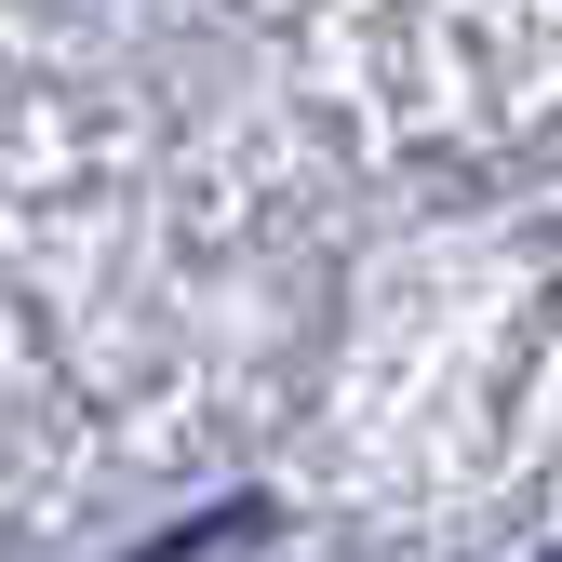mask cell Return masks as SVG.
Masks as SVG:
<instances>
[{"mask_svg": "<svg viewBox=\"0 0 562 562\" xmlns=\"http://www.w3.org/2000/svg\"><path fill=\"white\" fill-rule=\"evenodd\" d=\"M549 562H562V549H549Z\"/></svg>", "mask_w": 562, "mask_h": 562, "instance_id": "obj_1", "label": "cell"}]
</instances>
